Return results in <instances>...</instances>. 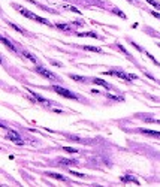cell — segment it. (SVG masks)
<instances>
[{
	"label": "cell",
	"instance_id": "16",
	"mask_svg": "<svg viewBox=\"0 0 160 187\" xmlns=\"http://www.w3.org/2000/svg\"><path fill=\"white\" fill-rule=\"evenodd\" d=\"M69 78L77 81V82H87L88 81V78H85V76H80V75H74V74H69Z\"/></svg>",
	"mask_w": 160,
	"mask_h": 187
},
{
	"label": "cell",
	"instance_id": "14",
	"mask_svg": "<svg viewBox=\"0 0 160 187\" xmlns=\"http://www.w3.org/2000/svg\"><path fill=\"white\" fill-rule=\"evenodd\" d=\"M21 54H23V57H26V59H27V60H30L32 63H35V65H38V59H36V57H35L33 54H30L29 51H23Z\"/></svg>",
	"mask_w": 160,
	"mask_h": 187
},
{
	"label": "cell",
	"instance_id": "25",
	"mask_svg": "<svg viewBox=\"0 0 160 187\" xmlns=\"http://www.w3.org/2000/svg\"><path fill=\"white\" fill-rule=\"evenodd\" d=\"M151 15H153V17H156L157 20H160V14H159V12H156V11H151Z\"/></svg>",
	"mask_w": 160,
	"mask_h": 187
},
{
	"label": "cell",
	"instance_id": "4",
	"mask_svg": "<svg viewBox=\"0 0 160 187\" xmlns=\"http://www.w3.org/2000/svg\"><path fill=\"white\" fill-rule=\"evenodd\" d=\"M103 75H112V76H117L120 79H124V81H132V79H138L136 75H132V74H124L123 71H108V72H103Z\"/></svg>",
	"mask_w": 160,
	"mask_h": 187
},
{
	"label": "cell",
	"instance_id": "26",
	"mask_svg": "<svg viewBox=\"0 0 160 187\" xmlns=\"http://www.w3.org/2000/svg\"><path fill=\"white\" fill-rule=\"evenodd\" d=\"M51 63H52L54 66H58V68H61V66H63V65H61V63H58V62H51Z\"/></svg>",
	"mask_w": 160,
	"mask_h": 187
},
{
	"label": "cell",
	"instance_id": "10",
	"mask_svg": "<svg viewBox=\"0 0 160 187\" xmlns=\"http://www.w3.org/2000/svg\"><path fill=\"white\" fill-rule=\"evenodd\" d=\"M77 36L80 37H94V39H99V35L96 32H78Z\"/></svg>",
	"mask_w": 160,
	"mask_h": 187
},
{
	"label": "cell",
	"instance_id": "7",
	"mask_svg": "<svg viewBox=\"0 0 160 187\" xmlns=\"http://www.w3.org/2000/svg\"><path fill=\"white\" fill-rule=\"evenodd\" d=\"M138 132H139V133H142V135H147V136H151V138L160 139V132H157V130H150V129H139Z\"/></svg>",
	"mask_w": 160,
	"mask_h": 187
},
{
	"label": "cell",
	"instance_id": "19",
	"mask_svg": "<svg viewBox=\"0 0 160 187\" xmlns=\"http://www.w3.org/2000/svg\"><path fill=\"white\" fill-rule=\"evenodd\" d=\"M64 9H67V11H72V12H75V14H78V15H81V11L78 9V8H75V6H71V5H66V6H63Z\"/></svg>",
	"mask_w": 160,
	"mask_h": 187
},
{
	"label": "cell",
	"instance_id": "9",
	"mask_svg": "<svg viewBox=\"0 0 160 187\" xmlns=\"http://www.w3.org/2000/svg\"><path fill=\"white\" fill-rule=\"evenodd\" d=\"M58 162H60V165H64V166H77L78 165V160H74V159H60Z\"/></svg>",
	"mask_w": 160,
	"mask_h": 187
},
{
	"label": "cell",
	"instance_id": "18",
	"mask_svg": "<svg viewBox=\"0 0 160 187\" xmlns=\"http://www.w3.org/2000/svg\"><path fill=\"white\" fill-rule=\"evenodd\" d=\"M9 26H11V27H12L14 30H17L18 33H21V35H29V33H27L26 30H23V29H21V27H18L17 24H12V23H9Z\"/></svg>",
	"mask_w": 160,
	"mask_h": 187
},
{
	"label": "cell",
	"instance_id": "3",
	"mask_svg": "<svg viewBox=\"0 0 160 187\" xmlns=\"http://www.w3.org/2000/svg\"><path fill=\"white\" fill-rule=\"evenodd\" d=\"M35 72L42 75L43 78H46V79H49V81H60V78H58L57 75L52 74L51 71H48L46 68H43V66H40V65H36V66H35Z\"/></svg>",
	"mask_w": 160,
	"mask_h": 187
},
{
	"label": "cell",
	"instance_id": "29",
	"mask_svg": "<svg viewBox=\"0 0 160 187\" xmlns=\"http://www.w3.org/2000/svg\"><path fill=\"white\" fill-rule=\"evenodd\" d=\"M129 2H133V0H129Z\"/></svg>",
	"mask_w": 160,
	"mask_h": 187
},
{
	"label": "cell",
	"instance_id": "20",
	"mask_svg": "<svg viewBox=\"0 0 160 187\" xmlns=\"http://www.w3.org/2000/svg\"><path fill=\"white\" fill-rule=\"evenodd\" d=\"M106 97H108V99H111V100H115V102H123V100H124V97H123V96H112V94H106Z\"/></svg>",
	"mask_w": 160,
	"mask_h": 187
},
{
	"label": "cell",
	"instance_id": "11",
	"mask_svg": "<svg viewBox=\"0 0 160 187\" xmlns=\"http://www.w3.org/2000/svg\"><path fill=\"white\" fill-rule=\"evenodd\" d=\"M54 27H57L58 30H61V32H72V26L71 24H60V23H57V24H54Z\"/></svg>",
	"mask_w": 160,
	"mask_h": 187
},
{
	"label": "cell",
	"instance_id": "2",
	"mask_svg": "<svg viewBox=\"0 0 160 187\" xmlns=\"http://www.w3.org/2000/svg\"><path fill=\"white\" fill-rule=\"evenodd\" d=\"M49 88H51L54 93H57V94H60V96H63V97H66V99L80 100V97H78L74 91H71V90H67V88H64V87H60V85H51Z\"/></svg>",
	"mask_w": 160,
	"mask_h": 187
},
{
	"label": "cell",
	"instance_id": "8",
	"mask_svg": "<svg viewBox=\"0 0 160 187\" xmlns=\"http://www.w3.org/2000/svg\"><path fill=\"white\" fill-rule=\"evenodd\" d=\"M90 81H91L93 84H97V85H102V87H105L106 90H112V85H111V84H108L106 81L100 79V78H91Z\"/></svg>",
	"mask_w": 160,
	"mask_h": 187
},
{
	"label": "cell",
	"instance_id": "17",
	"mask_svg": "<svg viewBox=\"0 0 160 187\" xmlns=\"http://www.w3.org/2000/svg\"><path fill=\"white\" fill-rule=\"evenodd\" d=\"M2 42H3V43H5V45H6V46H8L12 52H17V48H15V46H14V45H12V43L6 39V37H2Z\"/></svg>",
	"mask_w": 160,
	"mask_h": 187
},
{
	"label": "cell",
	"instance_id": "6",
	"mask_svg": "<svg viewBox=\"0 0 160 187\" xmlns=\"http://www.w3.org/2000/svg\"><path fill=\"white\" fill-rule=\"evenodd\" d=\"M120 181H121V183H124V184H126V183H133V184H138V186L141 184V183H139V180H138V178H135L132 174H126V175H123V177L120 178Z\"/></svg>",
	"mask_w": 160,
	"mask_h": 187
},
{
	"label": "cell",
	"instance_id": "1",
	"mask_svg": "<svg viewBox=\"0 0 160 187\" xmlns=\"http://www.w3.org/2000/svg\"><path fill=\"white\" fill-rule=\"evenodd\" d=\"M14 6H15V9H17L23 17H26V18H29V20H33V21H36V23H40V24H45V26H48V27H52V24H51L48 20H45V18H42L39 15L30 12L29 9H24V8H21V6H18V5H14Z\"/></svg>",
	"mask_w": 160,
	"mask_h": 187
},
{
	"label": "cell",
	"instance_id": "27",
	"mask_svg": "<svg viewBox=\"0 0 160 187\" xmlns=\"http://www.w3.org/2000/svg\"><path fill=\"white\" fill-rule=\"evenodd\" d=\"M91 94H100L99 90H91Z\"/></svg>",
	"mask_w": 160,
	"mask_h": 187
},
{
	"label": "cell",
	"instance_id": "12",
	"mask_svg": "<svg viewBox=\"0 0 160 187\" xmlns=\"http://www.w3.org/2000/svg\"><path fill=\"white\" fill-rule=\"evenodd\" d=\"M84 51H91V52H97V54H103V49L102 48H97V46H90V45H85L82 46Z\"/></svg>",
	"mask_w": 160,
	"mask_h": 187
},
{
	"label": "cell",
	"instance_id": "24",
	"mask_svg": "<svg viewBox=\"0 0 160 187\" xmlns=\"http://www.w3.org/2000/svg\"><path fill=\"white\" fill-rule=\"evenodd\" d=\"M147 2H148L151 6H154L156 9H159V11H160V3H159V2H156V0H147Z\"/></svg>",
	"mask_w": 160,
	"mask_h": 187
},
{
	"label": "cell",
	"instance_id": "15",
	"mask_svg": "<svg viewBox=\"0 0 160 187\" xmlns=\"http://www.w3.org/2000/svg\"><path fill=\"white\" fill-rule=\"evenodd\" d=\"M29 91H30V93L33 94V97H35V99H36L38 102H40V103H45V105H46V103H48V105L51 103L49 100H46L45 97H42V96H40V94H38V93H35V91H32V90H29Z\"/></svg>",
	"mask_w": 160,
	"mask_h": 187
},
{
	"label": "cell",
	"instance_id": "22",
	"mask_svg": "<svg viewBox=\"0 0 160 187\" xmlns=\"http://www.w3.org/2000/svg\"><path fill=\"white\" fill-rule=\"evenodd\" d=\"M144 54H145V55H147V57H148V59H150V60H151V62L154 63V65L160 66V63L157 62V60H156V59H154V57H153V55H151V54H150V52H148V51H144Z\"/></svg>",
	"mask_w": 160,
	"mask_h": 187
},
{
	"label": "cell",
	"instance_id": "5",
	"mask_svg": "<svg viewBox=\"0 0 160 187\" xmlns=\"http://www.w3.org/2000/svg\"><path fill=\"white\" fill-rule=\"evenodd\" d=\"M8 139L12 141V142H15V144H18V145H23V144H24V141L21 139V136H20L15 130H9V132H8Z\"/></svg>",
	"mask_w": 160,
	"mask_h": 187
},
{
	"label": "cell",
	"instance_id": "21",
	"mask_svg": "<svg viewBox=\"0 0 160 187\" xmlns=\"http://www.w3.org/2000/svg\"><path fill=\"white\" fill-rule=\"evenodd\" d=\"M69 174H71V175H74V177H78V178H87V175H85V174H81V172L72 171V169L69 171Z\"/></svg>",
	"mask_w": 160,
	"mask_h": 187
},
{
	"label": "cell",
	"instance_id": "23",
	"mask_svg": "<svg viewBox=\"0 0 160 187\" xmlns=\"http://www.w3.org/2000/svg\"><path fill=\"white\" fill-rule=\"evenodd\" d=\"M63 151H66V153H71V154H77V153H78V150H77V148H72V147H63Z\"/></svg>",
	"mask_w": 160,
	"mask_h": 187
},
{
	"label": "cell",
	"instance_id": "13",
	"mask_svg": "<svg viewBox=\"0 0 160 187\" xmlns=\"http://www.w3.org/2000/svg\"><path fill=\"white\" fill-rule=\"evenodd\" d=\"M45 175H48V177H51V178H55V180H60V181H64V183H67V178H66V177H63L61 174H54V172H46Z\"/></svg>",
	"mask_w": 160,
	"mask_h": 187
},
{
	"label": "cell",
	"instance_id": "28",
	"mask_svg": "<svg viewBox=\"0 0 160 187\" xmlns=\"http://www.w3.org/2000/svg\"><path fill=\"white\" fill-rule=\"evenodd\" d=\"M157 45H159V48H160V43H157Z\"/></svg>",
	"mask_w": 160,
	"mask_h": 187
}]
</instances>
